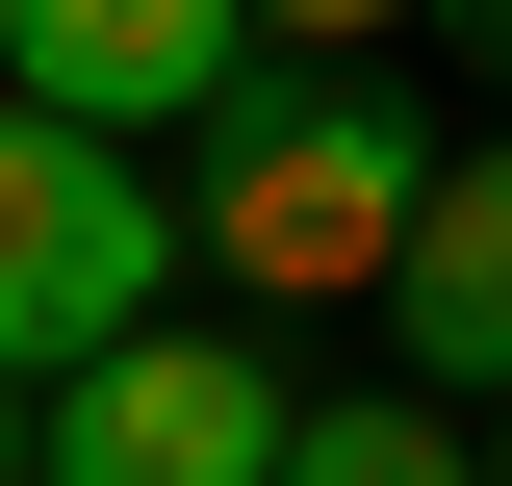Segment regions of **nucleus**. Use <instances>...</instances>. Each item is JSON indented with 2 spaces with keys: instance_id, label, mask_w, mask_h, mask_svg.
Wrapping results in <instances>:
<instances>
[{
  "instance_id": "7ed1b4c3",
  "label": "nucleus",
  "mask_w": 512,
  "mask_h": 486,
  "mask_svg": "<svg viewBox=\"0 0 512 486\" xmlns=\"http://www.w3.org/2000/svg\"><path fill=\"white\" fill-rule=\"evenodd\" d=\"M282 384H256V333H103V359L52 384V486H282Z\"/></svg>"
},
{
  "instance_id": "20e7f679",
  "label": "nucleus",
  "mask_w": 512,
  "mask_h": 486,
  "mask_svg": "<svg viewBox=\"0 0 512 486\" xmlns=\"http://www.w3.org/2000/svg\"><path fill=\"white\" fill-rule=\"evenodd\" d=\"M256 77V0H0V103L52 128H205Z\"/></svg>"
},
{
  "instance_id": "9d476101",
  "label": "nucleus",
  "mask_w": 512,
  "mask_h": 486,
  "mask_svg": "<svg viewBox=\"0 0 512 486\" xmlns=\"http://www.w3.org/2000/svg\"><path fill=\"white\" fill-rule=\"evenodd\" d=\"M487 486H512V410H487Z\"/></svg>"
},
{
  "instance_id": "39448f33",
  "label": "nucleus",
  "mask_w": 512,
  "mask_h": 486,
  "mask_svg": "<svg viewBox=\"0 0 512 486\" xmlns=\"http://www.w3.org/2000/svg\"><path fill=\"white\" fill-rule=\"evenodd\" d=\"M384 307H410V359H436L461 410H512V128H461V154H436L410 282H384Z\"/></svg>"
},
{
  "instance_id": "423d86ee",
  "label": "nucleus",
  "mask_w": 512,
  "mask_h": 486,
  "mask_svg": "<svg viewBox=\"0 0 512 486\" xmlns=\"http://www.w3.org/2000/svg\"><path fill=\"white\" fill-rule=\"evenodd\" d=\"M282 486H487V435H461V384H333L282 435Z\"/></svg>"
},
{
  "instance_id": "0eeeda50",
  "label": "nucleus",
  "mask_w": 512,
  "mask_h": 486,
  "mask_svg": "<svg viewBox=\"0 0 512 486\" xmlns=\"http://www.w3.org/2000/svg\"><path fill=\"white\" fill-rule=\"evenodd\" d=\"M384 26H436V0H256V52H384Z\"/></svg>"
},
{
  "instance_id": "f257e3e1",
  "label": "nucleus",
  "mask_w": 512,
  "mask_h": 486,
  "mask_svg": "<svg viewBox=\"0 0 512 486\" xmlns=\"http://www.w3.org/2000/svg\"><path fill=\"white\" fill-rule=\"evenodd\" d=\"M180 154H205L180 231H205V282H231V307H384V282H410V205H436L461 128L410 103L384 52H256Z\"/></svg>"
},
{
  "instance_id": "1a4fd4ad",
  "label": "nucleus",
  "mask_w": 512,
  "mask_h": 486,
  "mask_svg": "<svg viewBox=\"0 0 512 486\" xmlns=\"http://www.w3.org/2000/svg\"><path fill=\"white\" fill-rule=\"evenodd\" d=\"M461 52H512V0H461Z\"/></svg>"
},
{
  "instance_id": "6e6552de",
  "label": "nucleus",
  "mask_w": 512,
  "mask_h": 486,
  "mask_svg": "<svg viewBox=\"0 0 512 486\" xmlns=\"http://www.w3.org/2000/svg\"><path fill=\"white\" fill-rule=\"evenodd\" d=\"M0 486H52V410H26V384H0Z\"/></svg>"
},
{
  "instance_id": "f03ea898",
  "label": "nucleus",
  "mask_w": 512,
  "mask_h": 486,
  "mask_svg": "<svg viewBox=\"0 0 512 486\" xmlns=\"http://www.w3.org/2000/svg\"><path fill=\"white\" fill-rule=\"evenodd\" d=\"M180 180L128 154V128H52L0 103V384H77L103 333H154V282H180Z\"/></svg>"
}]
</instances>
